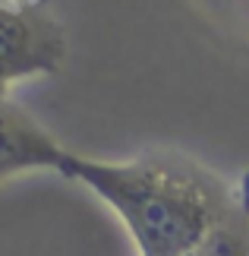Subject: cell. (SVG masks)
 Listing matches in <instances>:
<instances>
[{
    "instance_id": "obj_3",
    "label": "cell",
    "mask_w": 249,
    "mask_h": 256,
    "mask_svg": "<svg viewBox=\"0 0 249 256\" xmlns=\"http://www.w3.org/2000/svg\"><path fill=\"white\" fill-rule=\"evenodd\" d=\"M69 149L22 104L0 95V184L35 171H60Z\"/></svg>"
},
{
    "instance_id": "obj_4",
    "label": "cell",
    "mask_w": 249,
    "mask_h": 256,
    "mask_svg": "<svg viewBox=\"0 0 249 256\" xmlns=\"http://www.w3.org/2000/svg\"><path fill=\"white\" fill-rule=\"evenodd\" d=\"M186 256H249V171L234 184V196L221 218Z\"/></svg>"
},
{
    "instance_id": "obj_2",
    "label": "cell",
    "mask_w": 249,
    "mask_h": 256,
    "mask_svg": "<svg viewBox=\"0 0 249 256\" xmlns=\"http://www.w3.org/2000/svg\"><path fill=\"white\" fill-rule=\"evenodd\" d=\"M66 60V32L44 0H0V95L22 80L54 76Z\"/></svg>"
},
{
    "instance_id": "obj_1",
    "label": "cell",
    "mask_w": 249,
    "mask_h": 256,
    "mask_svg": "<svg viewBox=\"0 0 249 256\" xmlns=\"http://www.w3.org/2000/svg\"><path fill=\"white\" fill-rule=\"evenodd\" d=\"M57 174L101 196L126 224L139 256H186L234 196V184L208 164L167 149L126 162L66 152Z\"/></svg>"
}]
</instances>
